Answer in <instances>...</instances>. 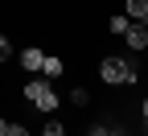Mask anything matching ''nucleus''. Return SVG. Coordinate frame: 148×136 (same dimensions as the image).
<instances>
[{
	"label": "nucleus",
	"instance_id": "nucleus-1",
	"mask_svg": "<svg viewBox=\"0 0 148 136\" xmlns=\"http://www.w3.org/2000/svg\"><path fill=\"white\" fill-rule=\"evenodd\" d=\"M99 79L111 87H136L140 83V70L127 62V58H103L99 62Z\"/></svg>",
	"mask_w": 148,
	"mask_h": 136
},
{
	"label": "nucleus",
	"instance_id": "nucleus-2",
	"mask_svg": "<svg viewBox=\"0 0 148 136\" xmlns=\"http://www.w3.org/2000/svg\"><path fill=\"white\" fill-rule=\"evenodd\" d=\"M25 99H29L37 111H53V107H58V95H53V87H49L45 79H33V83H25Z\"/></svg>",
	"mask_w": 148,
	"mask_h": 136
},
{
	"label": "nucleus",
	"instance_id": "nucleus-3",
	"mask_svg": "<svg viewBox=\"0 0 148 136\" xmlns=\"http://www.w3.org/2000/svg\"><path fill=\"white\" fill-rule=\"evenodd\" d=\"M123 41H127V50H148V25H132Z\"/></svg>",
	"mask_w": 148,
	"mask_h": 136
},
{
	"label": "nucleus",
	"instance_id": "nucleus-4",
	"mask_svg": "<svg viewBox=\"0 0 148 136\" xmlns=\"http://www.w3.org/2000/svg\"><path fill=\"white\" fill-rule=\"evenodd\" d=\"M132 25H136V21H132L127 12H123V17H107V33H115V37H127Z\"/></svg>",
	"mask_w": 148,
	"mask_h": 136
},
{
	"label": "nucleus",
	"instance_id": "nucleus-5",
	"mask_svg": "<svg viewBox=\"0 0 148 136\" xmlns=\"http://www.w3.org/2000/svg\"><path fill=\"white\" fill-rule=\"evenodd\" d=\"M123 8H127V17H132L136 25H148V0H127Z\"/></svg>",
	"mask_w": 148,
	"mask_h": 136
},
{
	"label": "nucleus",
	"instance_id": "nucleus-6",
	"mask_svg": "<svg viewBox=\"0 0 148 136\" xmlns=\"http://www.w3.org/2000/svg\"><path fill=\"white\" fill-rule=\"evenodd\" d=\"M21 66H25V70H45V54H41V50H25V54H21Z\"/></svg>",
	"mask_w": 148,
	"mask_h": 136
},
{
	"label": "nucleus",
	"instance_id": "nucleus-7",
	"mask_svg": "<svg viewBox=\"0 0 148 136\" xmlns=\"http://www.w3.org/2000/svg\"><path fill=\"white\" fill-rule=\"evenodd\" d=\"M0 136H29V128H25V124H12V120H4V124H0Z\"/></svg>",
	"mask_w": 148,
	"mask_h": 136
},
{
	"label": "nucleus",
	"instance_id": "nucleus-8",
	"mask_svg": "<svg viewBox=\"0 0 148 136\" xmlns=\"http://www.w3.org/2000/svg\"><path fill=\"white\" fill-rule=\"evenodd\" d=\"M70 103H74V107H86V103H90V91H86V87H74V91H70Z\"/></svg>",
	"mask_w": 148,
	"mask_h": 136
},
{
	"label": "nucleus",
	"instance_id": "nucleus-9",
	"mask_svg": "<svg viewBox=\"0 0 148 136\" xmlns=\"http://www.w3.org/2000/svg\"><path fill=\"white\" fill-rule=\"evenodd\" d=\"M45 79H58V74H62V58H45Z\"/></svg>",
	"mask_w": 148,
	"mask_h": 136
},
{
	"label": "nucleus",
	"instance_id": "nucleus-10",
	"mask_svg": "<svg viewBox=\"0 0 148 136\" xmlns=\"http://www.w3.org/2000/svg\"><path fill=\"white\" fill-rule=\"evenodd\" d=\"M8 58H12V41H8V37H0V62H8Z\"/></svg>",
	"mask_w": 148,
	"mask_h": 136
},
{
	"label": "nucleus",
	"instance_id": "nucleus-11",
	"mask_svg": "<svg viewBox=\"0 0 148 136\" xmlns=\"http://www.w3.org/2000/svg\"><path fill=\"white\" fill-rule=\"evenodd\" d=\"M41 136H66V132H62V124H58V120H53V124H45V128H41Z\"/></svg>",
	"mask_w": 148,
	"mask_h": 136
},
{
	"label": "nucleus",
	"instance_id": "nucleus-12",
	"mask_svg": "<svg viewBox=\"0 0 148 136\" xmlns=\"http://www.w3.org/2000/svg\"><path fill=\"white\" fill-rule=\"evenodd\" d=\"M140 115H144V128H148V99L140 103Z\"/></svg>",
	"mask_w": 148,
	"mask_h": 136
},
{
	"label": "nucleus",
	"instance_id": "nucleus-13",
	"mask_svg": "<svg viewBox=\"0 0 148 136\" xmlns=\"http://www.w3.org/2000/svg\"><path fill=\"white\" fill-rule=\"evenodd\" d=\"M115 136H132V132H115Z\"/></svg>",
	"mask_w": 148,
	"mask_h": 136
},
{
	"label": "nucleus",
	"instance_id": "nucleus-14",
	"mask_svg": "<svg viewBox=\"0 0 148 136\" xmlns=\"http://www.w3.org/2000/svg\"><path fill=\"white\" fill-rule=\"evenodd\" d=\"M111 136H115V132H111Z\"/></svg>",
	"mask_w": 148,
	"mask_h": 136
}]
</instances>
